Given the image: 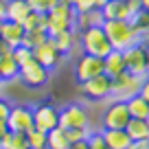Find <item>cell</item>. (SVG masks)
Segmentation results:
<instances>
[{
	"instance_id": "4fadbf2b",
	"label": "cell",
	"mask_w": 149,
	"mask_h": 149,
	"mask_svg": "<svg viewBox=\"0 0 149 149\" xmlns=\"http://www.w3.org/2000/svg\"><path fill=\"white\" fill-rule=\"evenodd\" d=\"M33 59L40 61L46 70H53V68L61 61V53L55 48V44H53L51 37H48L46 42H42L37 48H33Z\"/></svg>"
},
{
	"instance_id": "9c48e42d",
	"label": "cell",
	"mask_w": 149,
	"mask_h": 149,
	"mask_svg": "<svg viewBox=\"0 0 149 149\" xmlns=\"http://www.w3.org/2000/svg\"><path fill=\"white\" fill-rule=\"evenodd\" d=\"M110 88H112V79L105 72H101L97 77H92V79L79 84L81 94L88 101H105V99H110Z\"/></svg>"
},
{
	"instance_id": "f1b7e54d",
	"label": "cell",
	"mask_w": 149,
	"mask_h": 149,
	"mask_svg": "<svg viewBox=\"0 0 149 149\" xmlns=\"http://www.w3.org/2000/svg\"><path fill=\"white\" fill-rule=\"evenodd\" d=\"M22 26H24V31H31V29H46V15L31 11V13L24 18Z\"/></svg>"
},
{
	"instance_id": "ab89813d",
	"label": "cell",
	"mask_w": 149,
	"mask_h": 149,
	"mask_svg": "<svg viewBox=\"0 0 149 149\" xmlns=\"http://www.w3.org/2000/svg\"><path fill=\"white\" fill-rule=\"evenodd\" d=\"M7 51H11V48L7 46V42L2 40V37H0V55H2V53H7Z\"/></svg>"
},
{
	"instance_id": "e575fe53",
	"label": "cell",
	"mask_w": 149,
	"mask_h": 149,
	"mask_svg": "<svg viewBox=\"0 0 149 149\" xmlns=\"http://www.w3.org/2000/svg\"><path fill=\"white\" fill-rule=\"evenodd\" d=\"M138 97H143L145 101L149 103V74L140 81V90H138Z\"/></svg>"
},
{
	"instance_id": "6da1fadb",
	"label": "cell",
	"mask_w": 149,
	"mask_h": 149,
	"mask_svg": "<svg viewBox=\"0 0 149 149\" xmlns=\"http://www.w3.org/2000/svg\"><path fill=\"white\" fill-rule=\"evenodd\" d=\"M101 29L107 35V42L112 44L114 51H125L134 44H143L140 35L136 33V29L132 26L130 20H105L101 24Z\"/></svg>"
},
{
	"instance_id": "e0dca14e",
	"label": "cell",
	"mask_w": 149,
	"mask_h": 149,
	"mask_svg": "<svg viewBox=\"0 0 149 149\" xmlns=\"http://www.w3.org/2000/svg\"><path fill=\"white\" fill-rule=\"evenodd\" d=\"M18 72H20V64L15 61L13 53L7 51L0 55V79L2 84H9V81H15L18 79Z\"/></svg>"
},
{
	"instance_id": "7402d4cb",
	"label": "cell",
	"mask_w": 149,
	"mask_h": 149,
	"mask_svg": "<svg viewBox=\"0 0 149 149\" xmlns=\"http://www.w3.org/2000/svg\"><path fill=\"white\" fill-rule=\"evenodd\" d=\"M31 13V7H29L26 0H7V18L11 22H24V18Z\"/></svg>"
},
{
	"instance_id": "836d02e7",
	"label": "cell",
	"mask_w": 149,
	"mask_h": 149,
	"mask_svg": "<svg viewBox=\"0 0 149 149\" xmlns=\"http://www.w3.org/2000/svg\"><path fill=\"white\" fill-rule=\"evenodd\" d=\"M88 134H90V130H70L68 138H70V143H77V140H86Z\"/></svg>"
},
{
	"instance_id": "d6986e66",
	"label": "cell",
	"mask_w": 149,
	"mask_h": 149,
	"mask_svg": "<svg viewBox=\"0 0 149 149\" xmlns=\"http://www.w3.org/2000/svg\"><path fill=\"white\" fill-rule=\"evenodd\" d=\"M125 132L132 143L149 140V118H130V123L125 125Z\"/></svg>"
},
{
	"instance_id": "52a82bcc",
	"label": "cell",
	"mask_w": 149,
	"mask_h": 149,
	"mask_svg": "<svg viewBox=\"0 0 149 149\" xmlns=\"http://www.w3.org/2000/svg\"><path fill=\"white\" fill-rule=\"evenodd\" d=\"M48 77H51V70H46L35 59L22 64L20 66V72H18V81L24 84L26 88H42V86L48 84Z\"/></svg>"
},
{
	"instance_id": "30bf717a",
	"label": "cell",
	"mask_w": 149,
	"mask_h": 149,
	"mask_svg": "<svg viewBox=\"0 0 149 149\" xmlns=\"http://www.w3.org/2000/svg\"><path fill=\"white\" fill-rule=\"evenodd\" d=\"M125 59V70L136 77H147V46L145 44H134V46L123 51Z\"/></svg>"
},
{
	"instance_id": "ffe728a7",
	"label": "cell",
	"mask_w": 149,
	"mask_h": 149,
	"mask_svg": "<svg viewBox=\"0 0 149 149\" xmlns=\"http://www.w3.org/2000/svg\"><path fill=\"white\" fill-rule=\"evenodd\" d=\"M123 70H125V59H123V51H114L112 48L110 53H107L105 57H103V72L107 74V77H116V74H121Z\"/></svg>"
},
{
	"instance_id": "f6af8a7d",
	"label": "cell",
	"mask_w": 149,
	"mask_h": 149,
	"mask_svg": "<svg viewBox=\"0 0 149 149\" xmlns=\"http://www.w3.org/2000/svg\"><path fill=\"white\" fill-rule=\"evenodd\" d=\"M0 86H2V79H0Z\"/></svg>"
},
{
	"instance_id": "44dd1931",
	"label": "cell",
	"mask_w": 149,
	"mask_h": 149,
	"mask_svg": "<svg viewBox=\"0 0 149 149\" xmlns=\"http://www.w3.org/2000/svg\"><path fill=\"white\" fill-rule=\"evenodd\" d=\"M101 136L110 149H127L132 145L125 130H101Z\"/></svg>"
},
{
	"instance_id": "83f0119b",
	"label": "cell",
	"mask_w": 149,
	"mask_h": 149,
	"mask_svg": "<svg viewBox=\"0 0 149 149\" xmlns=\"http://www.w3.org/2000/svg\"><path fill=\"white\" fill-rule=\"evenodd\" d=\"M26 143L29 149H46V132H40V130H29L26 132Z\"/></svg>"
},
{
	"instance_id": "ee69618b",
	"label": "cell",
	"mask_w": 149,
	"mask_h": 149,
	"mask_svg": "<svg viewBox=\"0 0 149 149\" xmlns=\"http://www.w3.org/2000/svg\"><path fill=\"white\" fill-rule=\"evenodd\" d=\"M64 2H70V5H74V2H77V0H64Z\"/></svg>"
},
{
	"instance_id": "603a6c76",
	"label": "cell",
	"mask_w": 149,
	"mask_h": 149,
	"mask_svg": "<svg viewBox=\"0 0 149 149\" xmlns=\"http://www.w3.org/2000/svg\"><path fill=\"white\" fill-rule=\"evenodd\" d=\"M68 147H70L68 132L61 130L59 125L46 134V149H68Z\"/></svg>"
},
{
	"instance_id": "4dcf8cb0",
	"label": "cell",
	"mask_w": 149,
	"mask_h": 149,
	"mask_svg": "<svg viewBox=\"0 0 149 149\" xmlns=\"http://www.w3.org/2000/svg\"><path fill=\"white\" fill-rule=\"evenodd\" d=\"M86 143H88V149H110V147L105 145V140H103L101 132H92V130H90Z\"/></svg>"
},
{
	"instance_id": "277c9868",
	"label": "cell",
	"mask_w": 149,
	"mask_h": 149,
	"mask_svg": "<svg viewBox=\"0 0 149 149\" xmlns=\"http://www.w3.org/2000/svg\"><path fill=\"white\" fill-rule=\"evenodd\" d=\"M140 81L143 77H136V74L123 70L121 74L112 77V88H110V101H130L132 97H136L140 90Z\"/></svg>"
},
{
	"instance_id": "8992f818",
	"label": "cell",
	"mask_w": 149,
	"mask_h": 149,
	"mask_svg": "<svg viewBox=\"0 0 149 149\" xmlns=\"http://www.w3.org/2000/svg\"><path fill=\"white\" fill-rule=\"evenodd\" d=\"M130 118L132 116H130V110H127V103L110 101L101 114V127L103 130H125Z\"/></svg>"
},
{
	"instance_id": "f546056e",
	"label": "cell",
	"mask_w": 149,
	"mask_h": 149,
	"mask_svg": "<svg viewBox=\"0 0 149 149\" xmlns=\"http://www.w3.org/2000/svg\"><path fill=\"white\" fill-rule=\"evenodd\" d=\"M26 2H29V7H31V11H35V13H44V15L57 5V0H26Z\"/></svg>"
},
{
	"instance_id": "8fae6325",
	"label": "cell",
	"mask_w": 149,
	"mask_h": 149,
	"mask_svg": "<svg viewBox=\"0 0 149 149\" xmlns=\"http://www.w3.org/2000/svg\"><path fill=\"white\" fill-rule=\"evenodd\" d=\"M7 130L20 132V134H26L29 130H33V107L24 105V103L11 105L9 118H7Z\"/></svg>"
},
{
	"instance_id": "b9f144b4",
	"label": "cell",
	"mask_w": 149,
	"mask_h": 149,
	"mask_svg": "<svg viewBox=\"0 0 149 149\" xmlns=\"http://www.w3.org/2000/svg\"><path fill=\"white\" fill-rule=\"evenodd\" d=\"M147 46V74H149V44H145Z\"/></svg>"
},
{
	"instance_id": "484cf974",
	"label": "cell",
	"mask_w": 149,
	"mask_h": 149,
	"mask_svg": "<svg viewBox=\"0 0 149 149\" xmlns=\"http://www.w3.org/2000/svg\"><path fill=\"white\" fill-rule=\"evenodd\" d=\"M127 103V110H130V116L132 118H149V103L145 101L143 97H132Z\"/></svg>"
},
{
	"instance_id": "7a4b0ae2",
	"label": "cell",
	"mask_w": 149,
	"mask_h": 149,
	"mask_svg": "<svg viewBox=\"0 0 149 149\" xmlns=\"http://www.w3.org/2000/svg\"><path fill=\"white\" fill-rule=\"evenodd\" d=\"M74 7L70 2H64V0H57V5L53 7L46 13V33L48 37L57 35L61 31H68V29H74Z\"/></svg>"
},
{
	"instance_id": "ba28073f",
	"label": "cell",
	"mask_w": 149,
	"mask_h": 149,
	"mask_svg": "<svg viewBox=\"0 0 149 149\" xmlns=\"http://www.w3.org/2000/svg\"><path fill=\"white\" fill-rule=\"evenodd\" d=\"M59 125V107L53 103H37L33 107V127L40 132H51Z\"/></svg>"
},
{
	"instance_id": "5bb4252c",
	"label": "cell",
	"mask_w": 149,
	"mask_h": 149,
	"mask_svg": "<svg viewBox=\"0 0 149 149\" xmlns=\"http://www.w3.org/2000/svg\"><path fill=\"white\" fill-rule=\"evenodd\" d=\"M51 42L55 44V48L64 55H70L74 51V46L79 44V31L77 29H68V31H61L57 35H51Z\"/></svg>"
},
{
	"instance_id": "d590c367",
	"label": "cell",
	"mask_w": 149,
	"mask_h": 149,
	"mask_svg": "<svg viewBox=\"0 0 149 149\" xmlns=\"http://www.w3.org/2000/svg\"><path fill=\"white\" fill-rule=\"evenodd\" d=\"M125 2H127V9H130L132 18H134V15L140 11V0H125Z\"/></svg>"
},
{
	"instance_id": "7bdbcfd3",
	"label": "cell",
	"mask_w": 149,
	"mask_h": 149,
	"mask_svg": "<svg viewBox=\"0 0 149 149\" xmlns=\"http://www.w3.org/2000/svg\"><path fill=\"white\" fill-rule=\"evenodd\" d=\"M2 24H5V20H0V35H2Z\"/></svg>"
},
{
	"instance_id": "4316f807",
	"label": "cell",
	"mask_w": 149,
	"mask_h": 149,
	"mask_svg": "<svg viewBox=\"0 0 149 149\" xmlns=\"http://www.w3.org/2000/svg\"><path fill=\"white\" fill-rule=\"evenodd\" d=\"M48 40V33L46 29H31V31H24V40H22V46L26 48H37L42 42H46Z\"/></svg>"
},
{
	"instance_id": "5b68a950",
	"label": "cell",
	"mask_w": 149,
	"mask_h": 149,
	"mask_svg": "<svg viewBox=\"0 0 149 149\" xmlns=\"http://www.w3.org/2000/svg\"><path fill=\"white\" fill-rule=\"evenodd\" d=\"M90 114L81 103H68L59 107V127L66 132L70 130H88Z\"/></svg>"
},
{
	"instance_id": "1f68e13d",
	"label": "cell",
	"mask_w": 149,
	"mask_h": 149,
	"mask_svg": "<svg viewBox=\"0 0 149 149\" xmlns=\"http://www.w3.org/2000/svg\"><path fill=\"white\" fill-rule=\"evenodd\" d=\"M11 53H13L15 61H18L20 66H22V64H26V61H31V59H33V51H31V48H26V46H15V48H13V51H11Z\"/></svg>"
},
{
	"instance_id": "74e56055",
	"label": "cell",
	"mask_w": 149,
	"mask_h": 149,
	"mask_svg": "<svg viewBox=\"0 0 149 149\" xmlns=\"http://www.w3.org/2000/svg\"><path fill=\"white\" fill-rule=\"evenodd\" d=\"M88 2H90V7H92V9H101L107 0H88Z\"/></svg>"
},
{
	"instance_id": "f35d334b",
	"label": "cell",
	"mask_w": 149,
	"mask_h": 149,
	"mask_svg": "<svg viewBox=\"0 0 149 149\" xmlns=\"http://www.w3.org/2000/svg\"><path fill=\"white\" fill-rule=\"evenodd\" d=\"M7 18V0H0V20Z\"/></svg>"
},
{
	"instance_id": "3957f363",
	"label": "cell",
	"mask_w": 149,
	"mask_h": 149,
	"mask_svg": "<svg viewBox=\"0 0 149 149\" xmlns=\"http://www.w3.org/2000/svg\"><path fill=\"white\" fill-rule=\"evenodd\" d=\"M79 46L86 55H94L99 59H103L112 51V44L107 42V35L103 33L101 26H92V29L81 31L79 33Z\"/></svg>"
},
{
	"instance_id": "8d00e7d4",
	"label": "cell",
	"mask_w": 149,
	"mask_h": 149,
	"mask_svg": "<svg viewBox=\"0 0 149 149\" xmlns=\"http://www.w3.org/2000/svg\"><path fill=\"white\" fill-rule=\"evenodd\" d=\"M68 149H88V143L86 140H77V143H70Z\"/></svg>"
},
{
	"instance_id": "7c38bea8",
	"label": "cell",
	"mask_w": 149,
	"mask_h": 149,
	"mask_svg": "<svg viewBox=\"0 0 149 149\" xmlns=\"http://www.w3.org/2000/svg\"><path fill=\"white\" fill-rule=\"evenodd\" d=\"M101 72H103V59H99V57H94V55H86V53L77 57L74 68H72V74L79 84L92 79V77H97V74H101Z\"/></svg>"
},
{
	"instance_id": "cb8c5ba5",
	"label": "cell",
	"mask_w": 149,
	"mask_h": 149,
	"mask_svg": "<svg viewBox=\"0 0 149 149\" xmlns=\"http://www.w3.org/2000/svg\"><path fill=\"white\" fill-rule=\"evenodd\" d=\"M130 22H132V26L136 29V33L140 35V42H143V44H149V11L140 9L138 13L130 20Z\"/></svg>"
},
{
	"instance_id": "60d3db41",
	"label": "cell",
	"mask_w": 149,
	"mask_h": 149,
	"mask_svg": "<svg viewBox=\"0 0 149 149\" xmlns=\"http://www.w3.org/2000/svg\"><path fill=\"white\" fill-rule=\"evenodd\" d=\"M140 9L149 11V0H140Z\"/></svg>"
},
{
	"instance_id": "2e32d148",
	"label": "cell",
	"mask_w": 149,
	"mask_h": 149,
	"mask_svg": "<svg viewBox=\"0 0 149 149\" xmlns=\"http://www.w3.org/2000/svg\"><path fill=\"white\" fill-rule=\"evenodd\" d=\"M2 40L7 42V46L13 51L15 46H22V40H24V26L20 22H11V20H5L2 24Z\"/></svg>"
},
{
	"instance_id": "d4e9b609",
	"label": "cell",
	"mask_w": 149,
	"mask_h": 149,
	"mask_svg": "<svg viewBox=\"0 0 149 149\" xmlns=\"http://www.w3.org/2000/svg\"><path fill=\"white\" fill-rule=\"evenodd\" d=\"M0 149H29L26 143V134H20V132H9L0 138Z\"/></svg>"
},
{
	"instance_id": "bcb514c9",
	"label": "cell",
	"mask_w": 149,
	"mask_h": 149,
	"mask_svg": "<svg viewBox=\"0 0 149 149\" xmlns=\"http://www.w3.org/2000/svg\"><path fill=\"white\" fill-rule=\"evenodd\" d=\"M0 97H2V92H0Z\"/></svg>"
},
{
	"instance_id": "9a60e30c",
	"label": "cell",
	"mask_w": 149,
	"mask_h": 149,
	"mask_svg": "<svg viewBox=\"0 0 149 149\" xmlns=\"http://www.w3.org/2000/svg\"><path fill=\"white\" fill-rule=\"evenodd\" d=\"M103 20H132V13L127 9L125 0H107L101 7Z\"/></svg>"
},
{
	"instance_id": "d6a6232c",
	"label": "cell",
	"mask_w": 149,
	"mask_h": 149,
	"mask_svg": "<svg viewBox=\"0 0 149 149\" xmlns=\"http://www.w3.org/2000/svg\"><path fill=\"white\" fill-rule=\"evenodd\" d=\"M11 112V103L5 97H0V125H7V118H9Z\"/></svg>"
},
{
	"instance_id": "ac0fdd59",
	"label": "cell",
	"mask_w": 149,
	"mask_h": 149,
	"mask_svg": "<svg viewBox=\"0 0 149 149\" xmlns=\"http://www.w3.org/2000/svg\"><path fill=\"white\" fill-rule=\"evenodd\" d=\"M105 22L103 20L101 9H90V11H81V13L74 15V29L77 31H86V29H92V26H101Z\"/></svg>"
}]
</instances>
